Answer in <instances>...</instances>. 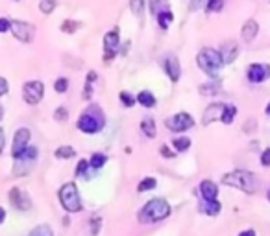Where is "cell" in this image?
Returning a JSON list of instances; mask_svg holds the SVG:
<instances>
[{"mask_svg":"<svg viewBox=\"0 0 270 236\" xmlns=\"http://www.w3.org/2000/svg\"><path fill=\"white\" fill-rule=\"evenodd\" d=\"M105 125V117L100 105L92 104L89 105L86 111L82 113V117L78 118V129L87 135H94V133L102 131V127Z\"/></svg>","mask_w":270,"mask_h":236,"instance_id":"obj_1","label":"cell"},{"mask_svg":"<svg viewBox=\"0 0 270 236\" xmlns=\"http://www.w3.org/2000/svg\"><path fill=\"white\" fill-rule=\"evenodd\" d=\"M171 214V205L167 203L165 199L161 197H156V199H150L148 203L139 210V222L141 223H156L169 218Z\"/></svg>","mask_w":270,"mask_h":236,"instance_id":"obj_2","label":"cell"},{"mask_svg":"<svg viewBox=\"0 0 270 236\" xmlns=\"http://www.w3.org/2000/svg\"><path fill=\"white\" fill-rule=\"evenodd\" d=\"M222 183L233 188L246 192V194H254L257 190V179L256 176L248 170H233L230 174L222 176Z\"/></svg>","mask_w":270,"mask_h":236,"instance_id":"obj_3","label":"cell"},{"mask_svg":"<svg viewBox=\"0 0 270 236\" xmlns=\"http://www.w3.org/2000/svg\"><path fill=\"white\" fill-rule=\"evenodd\" d=\"M196 63L207 76L215 78L218 72V68L222 66V59H220L218 50H215V48H202L196 58Z\"/></svg>","mask_w":270,"mask_h":236,"instance_id":"obj_4","label":"cell"},{"mask_svg":"<svg viewBox=\"0 0 270 236\" xmlns=\"http://www.w3.org/2000/svg\"><path fill=\"white\" fill-rule=\"evenodd\" d=\"M60 201L67 212H80L82 210V199H80V192L74 183H65L58 192Z\"/></svg>","mask_w":270,"mask_h":236,"instance_id":"obj_5","label":"cell"},{"mask_svg":"<svg viewBox=\"0 0 270 236\" xmlns=\"http://www.w3.org/2000/svg\"><path fill=\"white\" fill-rule=\"evenodd\" d=\"M45 96V85L39 79H33V81H26L22 87V98L28 105H37Z\"/></svg>","mask_w":270,"mask_h":236,"instance_id":"obj_6","label":"cell"},{"mask_svg":"<svg viewBox=\"0 0 270 236\" xmlns=\"http://www.w3.org/2000/svg\"><path fill=\"white\" fill-rule=\"evenodd\" d=\"M165 125L174 133H183L187 131V129L194 127V118H192L189 113H176V115H172L171 118H167Z\"/></svg>","mask_w":270,"mask_h":236,"instance_id":"obj_7","label":"cell"},{"mask_svg":"<svg viewBox=\"0 0 270 236\" xmlns=\"http://www.w3.org/2000/svg\"><path fill=\"white\" fill-rule=\"evenodd\" d=\"M30 129L28 127H20L15 131L13 137V146H11V157L17 161V159L22 157V153L26 151V148L30 146Z\"/></svg>","mask_w":270,"mask_h":236,"instance_id":"obj_8","label":"cell"},{"mask_svg":"<svg viewBox=\"0 0 270 236\" xmlns=\"http://www.w3.org/2000/svg\"><path fill=\"white\" fill-rule=\"evenodd\" d=\"M9 32L13 33V37L19 39L20 43H30V41L33 39L35 28H33L30 22H26V20H11Z\"/></svg>","mask_w":270,"mask_h":236,"instance_id":"obj_9","label":"cell"},{"mask_svg":"<svg viewBox=\"0 0 270 236\" xmlns=\"http://www.w3.org/2000/svg\"><path fill=\"white\" fill-rule=\"evenodd\" d=\"M120 37L119 30H111L104 35V61H111L119 52Z\"/></svg>","mask_w":270,"mask_h":236,"instance_id":"obj_10","label":"cell"},{"mask_svg":"<svg viewBox=\"0 0 270 236\" xmlns=\"http://www.w3.org/2000/svg\"><path fill=\"white\" fill-rule=\"evenodd\" d=\"M9 201H11V205H13L17 210H20V212H26V210L32 209V199H30V196H28L24 190L17 188V186L9 190Z\"/></svg>","mask_w":270,"mask_h":236,"instance_id":"obj_11","label":"cell"},{"mask_svg":"<svg viewBox=\"0 0 270 236\" xmlns=\"http://www.w3.org/2000/svg\"><path fill=\"white\" fill-rule=\"evenodd\" d=\"M246 78H248L250 83H263L265 79L270 78V65H265V63H254V65L248 66Z\"/></svg>","mask_w":270,"mask_h":236,"instance_id":"obj_12","label":"cell"},{"mask_svg":"<svg viewBox=\"0 0 270 236\" xmlns=\"http://www.w3.org/2000/svg\"><path fill=\"white\" fill-rule=\"evenodd\" d=\"M163 68H165L167 76L171 78V81H178L180 76H181V66H180V61L176 56H172V54H169L165 59H163Z\"/></svg>","mask_w":270,"mask_h":236,"instance_id":"obj_13","label":"cell"},{"mask_svg":"<svg viewBox=\"0 0 270 236\" xmlns=\"http://www.w3.org/2000/svg\"><path fill=\"white\" fill-rule=\"evenodd\" d=\"M218 54H220V59H222V65H230V63H233L239 56L237 43H233V41H226L224 45L220 46Z\"/></svg>","mask_w":270,"mask_h":236,"instance_id":"obj_14","label":"cell"},{"mask_svg":"<svg viewBox=\"0 0 270 236\" xmlns=\"http://www.w3.org/2000/svg\"><path fill=\"white\" fill-rule=\"evenodd\" d=\"M257 33H259V24H257V20L248 19L244 22L243 30H241V37H243V41L244 43H252V41L257 37Z\"/></svg>","mask_w":270,"mask_h":236,"instance_id":"obj_15","label":"cell"},{"mask_svg":"<svg viewBox=\"0 0 270 236\" xmlns=\"http://www.w3.org/2000/svg\"><path fill=\"white\" fill-rule=\"evenodd\" d=\"M200 194L204 197V201H213L218 196V186L213 181H209V179H204L200 183Z\"/></svg>","mask_w":270,"mask_h":236,"instance_id":"obj_16","label":"cell"},{"mask_svg":"<svg viewBox=\"0 0 270 236\" xmlns=\"http://www.w3.org/2000/svg\"><path fill=\"white\" fill-rule=\"evenodd\" d=\"M222 113H224V104H213L209 105L204 113V122L205 125L211 124V122H215V120H220L222 118Z\"/></svg>","mask_w":270,"mask_h":236,"instance_id":"obj_17","label":"cell"},{"mask_svg":"<svg viewBox=\"0 0 270 236\" xmlns=\"http://www.w3.org/2000/svg\"><path fill=\"white\" fill-rule=\"evenodd\" d=\"M141 131L145 133V137H148V138H154L158 135L154 118H143V122H141Z\"/></svg>","mask_w":270,"mask_h":236,"instance_id":"obj_18","label":"cell"},{"mask_svg":"<svg viewBox=\"0 0 270 236\" xmlns=\"http://www.w3.org/2000/svg\"><path fill=\"white\" fill-rule=\"evenodd\" d=\"M137 104H141L143 107H146V109H150V107L156 105V96H154L150 91H141L137 94Z\"/></svg>","mask_w":270,"mask_h":236,"instance_id":"obj_19","label":"cell"},{"mask_svg":"<svg viewBox=\"0 0 270 236\" xmlns=\"http://www.w3.org/2000/svg\"><path fill=\"white\" fill-rule=\"evenodd\" d=\"M156 19H158V24L161 30H167V28L171 26V22L174 20V15H172L171 9H165V11H161V13L156 15Z\"/></svg>","mask_w":270,"mask_h":236,"instance_id":"obj_20","label":"cell"},{"mask_svg":"<svg viewBox=\"0 0 270 236\" xmlns=\"http://www.w3.org/2000/svg\"><path fill=\"white\" fill-rule=\"evenodd\" d=\"M218 91H220V83L218 81H207V83L200 87V94L202 96H215Z\"/></svg>","mask_w":270,"mask_h":236,"instance_id":"obj_21","label":"cell"},{"mask_svg":"<svg viewBox=\"0 0 270 236\" xmlns=\"http://www.w3.org/2000/svg\"><path fill=\"white\" fill-rule=\"evenodd\" d=\"M202 210H204L205 214H209V216H217L218 212L222 210V205L218 203L217 199H213V201H205L204 207H202Z\"/></svg>","mask_w":270,"mask_h":236,"instance_id":"obj_22","label":"cell"},{"mask_svg":"<svg viewBox=\"0 0 270 236\" xmlns=\"http://www.w3.org/2000/svg\"><path fill=\"white\" fill-rule=\"evenodd\" d=\"M237 115V107L235 105H224V113H222V118H220V122H224V124H231L233 122V118Z\"/></svg>","mask_w":270,"mask_h":236,"instance_id":"obj_23","label":"cell"},{"mask_svg":"<svg viewBox=\"0 0 270 236\" xmlns=\"http://www.w3.org/2000/svg\"><path fill=\"white\" fill-rule=\"evenodd\" d=\"M105 163H107V157H105L104 153H92L91 159H89V166L94 168V170H100Z\"/></svg>","mask_w":270,"mask_h":236,"instance_id":"obj_24","label":"cell"},{"mask_svg":"<svg viewBox=\"0 0 270 236\" xmlns=\"http://www.w3.org/2000/svg\"><path fill=\"white\" fill-rule=\"evenodd\" d=\"M172 146H174V150L176 151H187L191 148V138L187 137H176L172 140Z\"/></svg>","mask_w":270,"mask_h":236,"instance_id":"obj_25","label":"cell"},{"mask_svg":"<svg viewBox=\"0 0 270 236\" xmlns=\"http://www.w3.org/2000/svg\"><path fill=\"white\" fill-rule=\"evenodd\" d=\"M54 155H56L58 159H73L74 155H76V150L71 148V146H60Z\"/></svg>","mask_w":270,"mask_h":236,"instance_id":"obj_26","label":"cell"},{"mask_svg":"<svg viewBox=\"0 0 270 236\" xmlns=\"http://www.w3.org/2000/svg\"><path fill=\"white\" fill-rule=\"evenodd\" d=\"M156 186H158V181H156L154 177H145V179L139 183L137 190L139 192H148V190H154Z\"/></svg>","mask_w":270,"mask_h":236,"instance_id":"obj_27","label":"cell"},{"mask_svg":"<svg viewBox=\"0 0 270 236\" xmlns=\"http://www.w3.org/2000/svg\"><path fill=\"white\" fill-rule=\"evenodd\" d=\"M205 9H207V13H218L224 9V0H207Z\"/></svg>","mask_w":270,"mask_h":236,"instance_id":"obj_28","label":"cell"},{"mask_svg":"<svg viewBox=\"0 0 270 236\" xmlns=\"http://www.w3.org/2000/svg\"><path fill=\"white\" fill-rule=\"evenodd\" d=\"M165 9H169L167 0H150V11L154 15L161 13V11H165Z\"/></svg>","mask_w":270,"mask_h":236,"instance_id":"obj_29","label":"cell"},{"mask_svg":"<svg viewBox=\"0 0 270 236\" xmlns=\"http://www.w3.org/2000/svg\"><path fill=\"white\" fill-rule=\"evenodd\" d=\"M56 6H58V2H56V0H41L39 2V9L46 15L52 13L54 9H56Z\"/></svg>","mask_w":270,"mask_h":236,"instance_id":"obj_30","label":"cell"},{"mask_svg":"<svg viewBox=\"0 0 270 236\" xmlns=\"http://www.w3.org/2000/svg\"><path fill=\"white\" fill-rule=\"evenodd\" d=\"M30 236H54V233L48 225H37V227L30 233Z\"/></svg>","mask_w":270,"mask_h":236,"instance_id":"obj_31","label":"cell"},{"mask_svg":"<svg viewBox=\"0 0 270 236\" xmlns=\"http://www.w3.org/2000/svg\"><path fill=\"white\" fill-rule=\"evenodd\" d=\"M130 9L133 11V15L141 17L143 9H145V0H130Z\"/></svg>","mask_w":270,"mask_h":236,"instance_id":"obj_32","label":"cell"},{"mask_svg":"<svg viewBox=\"0 0 270 236\" xmlns=\"http://www.w3.org/2000/svg\"><path fill=\"white\" fill-rule=\"evenodd\" d=\"M119 98H120V102L124 104V107H132V105H135V102H137V98H135V96H132L130 92H126V91L120 92Z\"/></svg>","mask_w":270,"mask_h":236,"instance_id":"obj_33","label":"cell"},{"mask_svg":"<svg viewBox=\"0 0 270 236\" xmlns=\"http://www.w3.org/2000/svg\"><path fill=\"white\" fill-rule=\"evenodd\" d=\"M67 89H69V79H67V78H58V79H56V83H54V91L60 92V94H63V92H67Z\"/></svg>","mask_w":270,"mask_h":236,"instance_id":"obj_34","label":"cell"},{"mask_svg":"<svg viewBox=\"0 0 270 236\" xmlns=\"http://www.w3.org/2000/svg\"><path fill=\"white\" fill-rule=\"evenodd\" d=\"M67 118H69V111L65 107H58L56 113H54V120L56 122H67Z\"/></svg>","mask_w":270,"mask_h":236,"instance_id":"obj_35","label":"cell"},{"mask_svg":"<svg viewBox=\"0 0 270 236\" xmlns=\"http://www.w3.org/2000/svg\"><path fill=\"white\" fill-rule=\"evenodd\" d=\"M78 22H74V20H65V22H63V24H61V30H63V32L65 33H73V32H76V30H78Z\"/></svg>","mask_w":270,"mask_h":236,"instance_id":"obj_36","label":"cell"},{"mask_svg":"<svg viewBox=\"0 0 270 236\" xmlns=\"http://www.w3.org/2000/svg\"><path fill=\"white\" fill-rule=\"evenodd\" d=\"M89 168H91V166H89V161H86V159H82V161L78 163V166H76V170H74V174H76V176H84V174H86V172L89 170Z\"/></svg>","mask_w":270,"mask_h":236,"instance_id":"obj_37","label":"cell"},{"mask_svg":"<svg viewBox=\"0 0 270 236\" xmlns=\"http://www.w3.org/2000/svg\"><path fill=\"white\" fill-rule=\"evenodd\" d=\"M9 26H11V20L6 19V17H0V33L9 32Z\"/></svg>","mask_w":270,"mask_h":236,"instance_id":"obj_38","label":"cell"},{"mask_svg":"<svg viewBox=\"0 0 270 236\" xmlns=\"http://www.w3.org/2000/svg\"><path fill=\"white\" fill-rule=\"evenodd\" d=\"M261 164H263V166H270V148H267V150L261 153Z\"/></svg>","mask_w":270,"mask_h":236,"instance_id":"obj_39","label":"cell"},{"mask_svg":"<svg viewBox=\"0 0 270 236\" xmlns=\"http://www.w3.org/2000/svg\"><path fill=\"white\" fill-rule=\"evenodd\" d=\"M204 2L205 0H189V7H191V11H198Z\"/></svg>","mask_w":270,"mask_h":236,"instance_id":"obj_40","label":"cell"},{"mask_svg":"<svg viewBox=\"0 0 270 236\" xmlns=\"http://www.w3.org/2000/svg\"><path fill=\"white\" fill-rule=\"evenodd\" d=\"M92 96V83L86 81V89H84V100H91Z\"/></svg>","mask_w":270,"mask_h":236,"instance_id":"obj_41","label":"cell"},{"mask_svg":"<svg viewBox=\"0 0 270 236\" xmlns=\"http://www.w3.org/2000/svg\"><path fill=\"white\" fill-rule=\"evenodd\" d=\"M159 151H161V155H163V157H167V159H172V157H174V155H176V153H174V151L169 150L167 146H161V148H159Z\"/></svg>","mask_w":270,"mask_h":236,"instance_id":"obj_42","label":"cell"},{"mask_svg":"<svg viewBox=\"0 0 270 236\" xmlns=\"http://www.w3.org/2000/svg\"><path fill=\"white\" fill-rule=\"evenodd\" d=\"M100 223H102V220H100V216H94L92 218V236L98 233L100 229Z\"/></svg>","mask_w":270,"mask_h":236,"instance_id":"obj_43","label":"cell"},{"mask_svg":"<svg viewBox=\"0 0 270 236\" xmlns=\"http://www.w3.org/2000/svg\"><path fill=\"white\" fill-rule=\"evenodd\" d=\"M7 89H9V87H7V81H6L4 78H0V98H2L4 94H6Z\"/></svg>","mask_w":270,"mask_h":236,"instance_id":"obj_44","label":"cell"},{"mask_svg":"<svg viewBox=\"0 0 270 236\" xmlns=\"http://www.w3.org/2000/svg\"><path fill=\"white\" fill-rule=\"evenodd\" d=\"M96 78H98V76H96V72H94V70L87 72V81H89V83H94V81H96Z\"/></svg>","mask_w":270,"mask_h":236,"instance_id":"obj_45","label":"cell"},{"mask_svg":"<svg viewBox=\"0 0 270 236\" xmlns=\"http://www.w3.org/2000/svg\"><path fill=\"white\" fill-rule=\"evenodd\" d=\"M239 236H256V231H252V229H248V231H243Z\"/></svg>","mask_w":270,"mask_h":236,"instance_id":"obj_46","label":"cell"},{"mask_svg":"<svg viewBox=\"0 0 270 236\" xmlns=\"http://www.w3.org/2000/svg\"><path fill=\"white\" fill-rule=\"evenodd\" d=\"M4 220H6V210L0 207V223H4Z\"/></svg>","mask_w":270,"mask_h":236,"instance_id":"obj_47","label":"cell"},{"mask_svg":"<svg viewBox=\"0 0 270 236\" xmlns=\"http://www.w3.org/2000/svg\"><path fill=\"white\" fill-rule=\"evenodd\" d=\"M2 148H4V131L0 129V151H2Z\"/></svg>","mask_w":270,"mask_h":236,"instance_id":"obj_48","label":"cell"},{"mask_svg":"<svg viewBox=\"0 0 270 236\" xmlns=\"http://www.w3.org/2000/svg\"><path fill=\"white\" fill-rule=\"evenodd\" d=\"M267 115H270V104L267 105Z\"/></svg>","mask_w":270,"mask_h":236,"instance_id":"obj_49","label":"cell"},{"mask_svg":"<svg viewBox=\"0 0 270 236\" xmlns=\"http://www.w3.org/2000/svg\"><path fill=\"white\" fill-rule=\"evenodd\" d=\"M2 115H4V111H2V109H0V118H2Z\"/></svg>","mask_w":270,"mask_h":236,"instance_id":"obj_50","label":"cell"},{"mask_svg":"<svg viewBox=\"0 0 270 236\" xmlns=\"http://www.w3.org/2000/svg\"><path fill=\"white\" fill-rule=\"evenodd\" d=\"M269 201H270V190H269Z\"/></svg>","mask_w":270,"mask_h":236,"instance_id":"obj_51","label":"cell"}]
</instances>
